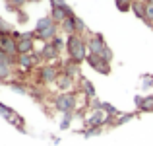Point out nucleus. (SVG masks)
<instances>
[{"instance_id":"1","label":"nucleus","mask_w":153,"mask_h":146,"mask_svg":"<svg viewBox=\"0 0 153 146\" xmlns=\"http://www.w3.org/2000/svg\"><path fill=\"white\" fill-rule=\"evenodd\" d=\"M66 53H68V59L82 64L87 59V55H89V51H87V39L83 35H78V33L68 35L66 37Z\"/></svg>"},{"instance_id":"2","label":"nucleus","mask_w":153,"mask_h":146,"mask_svg":"<svg viewBox=\"0 0 153 146\" xmlns=\"http://www.w3.org/2000/svg\"><path fill=\"white\" fill-rule=\"evenodd\" d=\"M33 31H35V35H37L39 41L49 43V41H52V39H54L56 35L60 33V26H56V23L52 22L51 16H43V18L37 20Z\"/></svg>"},{"instance_id":"3","label":"nucleus","mask_w":153,"mask_h":146,"mask_svg":"<svg viewBox=\"0 0 153 146\" xmlns=\"http://www.w3.org/2000/svg\"><path fill=\"white\" fill-rule=\"evenodd\" d=\"M52 105L58 113H76L78 109V94L76 92H64L52 97Z\"/></svg>"},{"instance_id":"4","label":"nucleus","mask_w":153,"mask_h":146,"mask_svg":"<svg viewBox=\"0 0 153 146\" xmlns=\"http://www.w3.org/2000/svg\"><path fill=\"white\" fill-rule=\"evenodd\" d=\"M60 76V66L58 62L52 64H41L37 68V82L39 86H49V84H54Z\"/></svg>"},{"instance_id":"5","label":"nucleus","mask_w":153,"mask_h":146,"mask_svg":"<svg viewBox=\"0 0 153 146\" xmlns=\"http://www.w3.org/2000/svg\"><path fill=\"white\" fill-rule=\"evenodd\" d=\"M43 64L41 56H39V51H33L29 55H18V68L23 72H31L35 68H39Z\"/></svg>"},{"instance_id":"6","label":"nucleus","mask_w":153,"mask_h":146,"mask_svg":"<svg viewBox=\"0 0 153 146\" xmlns=\"http://www.w3.org/2000/svg\"><path fill=\"white\" fill-rule=\"evenodd\" d=\"M112 121H114V117H108L103 109H91L89 115L85 117L87 127H99V129H103L105 125H112Z\"/></svg>"},{"instance_id":"7","label":"nucleus","mask_w":153,"mask_h":146,"mask_svg":"<svg viewBox=\"0 0 153 146\" xmlns=\"http://www.w3.org/2000/svg\"><path fill=\"white\" fill-rule=\"evenodd\" d=\"M0 115L4 117V119L8 121V123H12L18 131H22V132H27V129H25V121H23V117L22 115H18V113L14 111L12 107H8V105H4V103H0Z\"/></svg>"},{"instance_id":"8","label":"nucleus","mask_w":153,"mask_h":146,"mask_svg":"<svg viewBox=\"0 0 153 146\" xmlns=\"http://www.w3.org/2000/svg\"><path fill=\"white\" fill-rule=\"evenodd\" d=\"M37 35L35 31H22V37L18 39V55H29L35 51Z\"/></svg>"},{"instance_id":"9","label":"nucleus","mask_w":153,"mask_h":146,"mask_svg":"<svg viewBox=\"0 0 153 146\" xmlns=\"http://www.w3.org/2000/svg\"><path fill=\"white\" fill-rule=\"evenodd\" d=\"M85 62L89 64L95 72H99V74H103V76L111 74V62H107L101 55H93V53H89L87 59H85Z\"/></svg>"},{"instance_id":"10","label":"nucleus","mask_w":153,"mask_h":146,"mask_svg":"<svg viewBox=\"0 0 153 146\" xmlns=\"http://www.w3.org/2000/svg\"><path fill=\"white\" fill-rule=\"evenodd\" d=\"M39 56H41L43 64H52V62H58L60 60V53L54 49V45L49 43H43V47L39 49Z\"/></svg>"},{"instance_id":"11","label":"nucleus","mask_w":153,"mask_h":146,"mask_svg":"<svg viewBox=\"0 0 153 146\" xmlns=\"http://www.w3.org/2000/svg\"><path fill=\"white\" fill-rule=\"evenodd\" d=\"M107 41L101 33H89L87 37V51L93 53V55H103V51L107 49Z\"/></svg>"},{"instance_id":"12","label":"nucleus","mask_w":153,"mask_h":146,"mask_svg":"<svg viewBox=\"0 0 153 146\" xmlns=\"http://www.w3.org/2000/svg\"><path fill=\"white\" fill-rule=\"evenodd\" d=\"M58 66H60V72L62 74H66V76H70V78H79V62H76V60H72V59H66V60H62L60 62L58 60Z\"/></svg>"},{"instance_id":"13","label":"nucleus","mask_w":153,"mask_h":146,"mask_svg":"<svg viewBox=\"0 0 153 146\" xmlns=\"http://www.w3.org/2000/svg\"><path fill=\"white\" fill-rule=\"evenodd\" d=\"M78 92H79V94H83V97H85L87 101H91V99H95V97H97V94H95V86H93V82H91L89 78H85V76H79Z\"/></svg>"},{"instance_id":"14","label":"nucleus","mask_w":153,"mask_h":146,"mask_svg":"<svg viewBox=\"0 0 153 146\" xmlns=\"http://www.w3.org/2000/svg\"><path fill=\"white\" fill-rule=\"evenodd\" d=\"M0 51L10 56H18V41L12 35H0Z\"/></svg>"},{"instance_id":"15","label":"nucleus","mask_w":153,"mask_h":146,"mask_svg":"<svg viewBox=\"0 0 153 146\" xmlns=\"http://www.w3.org/2000/svg\"><path fill=\"white\" fill-rule=\"evenodd\" d=\"M76 20H78V16H76V12L72 16H68L66 20H64L62 23H60V31H62L64 35H76L78 33V26H76Z\"/></svg>"},{"instance_id":"16","label":"nucleus","mask_w":153,"mask_h":146,"mask_svg":"<svg viewBox=\"0 0 153 146\" xmlns=\"http://www.w3.org/2000/svg\"><path fill=\"white\" fill-rule=\"evenodd\" d=\"M54 86L58 88V94H64V92H72V90H74V86H76V80L60 72V76H58V80L54 82Z\"/></svg>"},{"instance_id":"17","label":"nucleus","mask_w":153,"mask_h":146,"mask_svg":"<svg viewBox=\"0 0 153 146\" xmlns=\"http://www.w3.org/2000/svg\"><path fill=\"white\" fill-rule=\"evenodd\" d=\"M132 12H134L136 18H140V20L146 22V2H142V0H134V4H132Z\"/></svg>"},{"instance_id":"18","label":"nucleus","mask_w":153,"mask_h":146,"mask_svg":"<svg viewBox=\"0 0 153 146\" xmlns=\"http://www.w3.org/2000/svg\"><path fill=\"white\" fill-rule=\"evenodd\" d=\"M12 74H14V66H10L6 62H0V82H8L12 78Z\"/></svg>"},{"instance_id":"19","label":"nucleus","mask_w":153,"mask_h":146,"mask_svg":"<svg viewBox=\"0 0 153 146\" xmlns=\"http://www.w3.org/2000/svg\"><path fill=\"white\" fill-rule=\"evenodd\" d=\"M138 109L142 113H153V96H143V101Z\"/></svg>"},{"instance_id":"20","label":"nucleus","mask_w":153,"mask_h":146,"mask_svg":"<svg viewBox=\"0 0 153 146\" xmlns=\"http://www.w3.org/2000/svg\"><path fill=\"white\" fill-rule=\"evenodd\" d=\"M136 115H138V113H120V115L116 117L114 121H112V127H118V125H124V123H128V121H132Z\"/></svg>"},{"instance_id":"21","label":"nucleus","mask_w":153,"mask_h":146,"mask_svg":"<svg viewBox=\"0 0 153 146\" xmlns=\"http://www.w3.org/2000/svg\"><path fill=\"white\" fill-rule=\"evenodd\" d=\"M101 109H103L105 113H107L108 117H114V119L120 115V111H118V109H116L112 103H108V101H103V103H101Z\"/></svg>"},{"instance_id":"22","label":"nucleus","mask_w":153,"mask_h":146,"mask_svg":"<svg viewBox=\"0 0 153 146\" xmlns=\"http://www.w3.org/2000/svg\"><path fill=\"white\" fill-rule=\"evenodd\" d=\"M52 45H54V49H56V51H58L60 53V55H62V51H66V37H62V35H56V37L54 39H52Z\"/></svg>"},{"instance_id":"23","label":"nucleus","mask_w":153,"mask_h":146,"mask_svg":"<svg viewBox=\"0 0 153 146\" xmlns=\"http://www.w3.org/2000/svg\"><path fill=\"white\" fill-rule=\"evenodd\" d=\"M8 84H10V88H12L14 92H18V94H23V96H27V94H29V90H27V86H25L23 82L12 80V82H8Z\"/></svg>"},{"instance_id":"24","label":"nucleus","mask_w":153,"mask_h":146,"mask_svg":"<svg viewBox=\"0 0 153 146\" xmlns=\"http://www.w3.org/2000/svg\"><path fill=\"white\" fill-rule=\"evenodd\" d=\"M114 4H116V10L118 12H130L134 0H114Z\"/></svg>"},{"instance_id":"25","label":"nucleus","mask_w":153,"mask_h":146,"mask_svg":"<svg viewBox=\"0 0 153 146\" xmlns=\"http://www.w3.org/2000/svg\"><path fill=\"white\" fill-rule=\"evenodd\" d=\"M72 121H74V113H64L62 121H60V129H62V131H68L70 125H72Z\"/></svg>"},{"instance_id":"26","label":"nucleus","mask_w":153,"mask_h":146,"mask_svg":"<svg viewBox=\"0 0 153 146\" xmlns=\"http://www.w3.org/2000/svg\"><path fill=\"white\" fill-rule=\"evenodd\" d=\"M103 132V129H99V127H87L85 131H82V135L85 136V138H89V136H97V135H101Z\"/></svg>"},{"instance_id":"27","label":"nucleus","mask_w":153,"mask_h":146,"mask_svg":"<svg viewBox=\"0 0 153 146\" xmlns=\"http://www.w3.org/2000/svg\"><path fill=\"white\" fill-rule=\"evenodd\" d=\"M146 23L153 26V4H146Z\"/></svg>"},{"instance_id":"28","label":"nucleus","mask_w":153,"mask_h":146,"mask_svg":"<svg viewBox=\"0 0 153 146\" xmlns=\"http://www.w3.org/2000/svg\"><path fill=\"white\" fill-rule=\"evenodd\" d=\"M49 4H51V8H62V10L68 8L66 0H49Z\"/></svg>"},{"instance_id":"29","label":"nucleus","mask_w":153,"mask_h":146,"mask_svg":"<svg viewBox=\"0 0 153 146\" xmlns=\"http://www.w3.org/2000/svg\"><path fill=\"white\" fill-rule=\"evenodd\" d=\"M143 88H151L153 86V74H149V76H143V84H142Z\"/></svg>"},{"instance_id":"30","label":"nucleus","mask_w":153,"mask_h":146,"mask_svg":"<svg viewBox=\"0 0 153 146\" xmlns=\"http://www.w3.org/2000/svg\"><path fill=\"white\" fill-rule=\"evenodd\" d=\"M4 2H6V4H10V2H12V0H4Z\"/></svg>"},{"instance_id":"31","label":"nucleus","mask_w":153,"mask_h":146,"mask_svg":"<svg viewBox=\"0 0 153 146\" xmlns=\"http://www.w3.org/2000/svg\"><path fill=\"white\" fill-rule=\"evenodd\" d=\"M31 2H37V0H31Z\"/></svg>"}]
</instances>
